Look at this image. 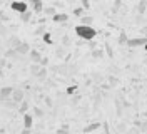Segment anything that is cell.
Wrapping results in <instances>:
<instances>
[{"instance_id":"37","label":"cell","mask_w":147,"mask_h":134,"mask_svg":"<svg viewBox=\"0 0 147 134\" xmlns=\"http://www.w3.org/2000/svg\"><path fill=\"white\" fill-rule=\"evenodd\" d=\"M5 35H7V29L0 24V37H5Z\"/></svg>"},{"instance_id":"3","label":"cell","mask_w":147,"mask_h":134,"mask_svg":"<svg viewBox=\"0 0 147 134\" xmlns=\"http://www.w3.org/2000/svg\"><path fill=\"white\" fill-rule=\"evenodd\" d=\"M147 44V37H134V39H129L127 45L130 49H136V47H144Z\"/></svg>"},{"instance_id":"24","label":"cell","mask_w":147,"mask_h":134,"mask_svg":"<svg viewBox=\"0 0 147 134\" xmlns=\"http://www.w3.org/2000/svg\"><path fill=\"white\" fill-rule=\"evenodd\" d=\"M80 24L82 25H92L94 24V17L92 15H84V17H80Z\"/></svg>"},{"instance_id":"46","label":"cell","mask_w":147,"mask_h":134,"mask_svg":"<svg viewBox=\"0 0 147 134\" xmlns=\"http://www.w3.org/2000/svg\"><path fill=\"white\" fill-rule=\"evenodd\" d=\"M142 34H144V37H147V27H144V29H142Z\"/></svg>"},{"instance_id":"42","label":"cell","mask_w":147,"mask_h":134,"mask_svg":"<svg viewBox=\"0 0 147 134\" xmlns=\"http://www.w3.org/2000/svg\"><path fill=\"white\" fill-rule=\"evenodd\" d=\"M20 134H32V131H30V129H25V127H24V129H22V133Z\"/></svg>"},{"instance_id":"17","label":"cell","mask_w":147,"mask_h":134,"mask_svg":"<svg viewBox=\"0 0 147 134\" xmlns=\"http://www.w3.org/2000/svg\"><path fill=\"white\" fill-rule=\"evenodd\" d=\"M117 42H119L120 45H127V42H129V37H127V34H125V30H120L119 37H117Z\"/></svg>"},{"instance_id":"40","label":"cell","mask_w":147,"mask_h":134,"mask_svg":"<svg viewBox=\"0 0 147 134\" xmlns=\"http://www.w3.org/2000/svg\"><path fill=\"white\" fill-rule=\"evenodd\" d=\"M44 101H45V104H47L49 107H52V104H54V102H52V99L49 97V96H45V97H44Z\"/></svg>"},{"instance_id":"11","label":"cell","mask_w":147,"mask_h":134,"mask_svg":"<svg viewBox=\"0 0 147 134\" xmlns=\"http://www.w3.org/2000/svg\"><path fill=\"white\" fill-rule=\"evenodd\" d=\"M102 124L100 122H90V124H87L84 127V134H90V133H95L97 129H100Z\"/></svg>"},{"instance_id":"34","label":"cell","mask_w":147,"mask_h":134,"mask_svg":"<svg viewBox=\"0 0 147 134\" xmlns=\"http://www.w3.org/2000/svg\"><path fill=\"white\" fill-rule=\"evenodd\" d=\"M80 5H82L85 10L90 9V0H80Z\"/></svg>"},{"instance_id":"47","label":"cell","mask_w":147,"mask_h":134,"mask_svg":"<svg viewBox=\"0 0 147 134\" xmlns=\"http://www.w3.org/2000/svg\"><path fill=\"white\" fill-rule=\"evenodd\" d=\"M144 49H146V50H147V44H146V45H144Z\"/></svg>"},{"instance_id":"8","label":"cell","mask_w":147,"mask_h":134,"mask_svg":"<svg viewBox=\"0 0 147 134\" xmlns=\"http://www.w3.org/2000/svg\"><path fill=\"white\" fill-rule=\"evenodd\" d=\"M42 57H44V55L38 52L37 49H32V50H30V54H28V59H30L34 64H40V62H42Z\"/></svg>"},{"instance_id":"48","label":"cell","mask_w":147,"mask_h":134,"mask_svg":"<svg viewBox=\"0 0 147 134\" xmlns=\"http://www.w3.org/2000/svg\"><path fill=\"white\" fill-rule=\"evenodd\" d=\"M0 71H2V65H0Z\"/></svg>"},{"instance_id":"23","label":"cell","mask_w":147,"mask_h":134,"mask_svg":"<svg viewBox=\"0 0 147 134\" xmlns=\"http://www.w3.org/2000/svg\"><path fill=\"white\" fill-rule=\"evenodd\" d=\"M47 74H49V71H47V67H44V65H42V69H40V72L37 74V77H35V79H37V80H40V82H42V80H45Z\"/></svg>"},{"instance_id":"38","label":"cell","mask_w":147,"mask_h":134,"mask_svg":"<svg viewBox=\"0 0 147 134\" xmlns=\"http://www.w3.org/2000/svg\"><path fill=\"white\" fill-rule=\"evenodd\" d=\"M87 44H89V47H90V50L97 49V42H95V40H90V42H87Z\"/></svg>"},{"instance_id":"28","label":"cell","mask_w":147,"mask_h":134,"mask_svg":"<svg viewBox=\"0 0 147 134\" xmlns=\"http://www.w3.org/2000/svg\"><path fill=\"white\" fill-rule=\"evenodd\" d=\"M44 14H45L47 17H54L55 14H57V10H55V7H45L44 9Z\"/></svg>"},{"instance_id":"27","label":"cell","mask_w":147,"mask_h":134,"mask_svg":"<svg viewBox=\"0 0 147 134\" xmlns=\"http://www.w3.org/2000/svg\"><path fill=\"white\" fill-rule=\"evenodd\" d=\"M136 126H137L139 129H140V133H147V121H137L136 122Z\"/></svg>"},{"instance_id":"44","label":"cell","mask_w":147,"mask_h":134,"mask_svg":"<svg viewBox=\"0 0 147 134\" xmlns=\"http://www.w3.org/2000/svg\"><path fill=\"white\" fill-rule=\"evenodd\" d=\"M65 2H67V3H72V5H74V3H77V2H80V0H65Z\"/></svg>"},{"instance_id":"21","label":"cell","mask_w":147,"mask_h":134,"mask_svg":"<svg viewBox=\"0 0 147 134\" xmlns=\"http://www.w3.org/2000/svg\"><path fill=\"white\" fill-rule=\"evenodd\" d=\"M104 50H105V55H107L109 59H114V49L110 47L109 42H104Z\"/></svg>"},{"instance_id":"39","label":"cell","mask_w":147,"mask_h":134,"mask_svg":"<svg viewBox=\"0 0 147 134\" xmlns=\"http://www.w3.org/2000/svg\"><path fill=\"white\" fill-rule=\"evenodd\" d=\"M40 65L47 67V65H49V57H45V55H44V57H42V62H40Z\"/></svg>"},{"instance_id":"45","label":"cell","mask_w":147,"mask_h":134,"mask_svg":"<svg viewBox=\"0 0 147 134\" xmlns=\"http://www.w3.org/2000/svg\"><path fill=\"white\" fill-rule=\"evenodd\" d=\"M79 101H80V97H79V96H77V97H74V99H72V104H75V102H79Z\"/></svg>"},{"instance_id":"32","label":"cell","mask_w":147,"mask_h":134,"mask_svg":"<svg viewBox=\"0 0 147 134\" xmlns=\"http://www.w3.org/2000/svg\"><path fill=\"white\" fill-rule=\"evenodd\" d=\"M55 134H69V124L60 126V127L57 129V133H55Z\"/></svg>"},{"instance_id":"41","label":"cell","mask_w":147,"mask_h":134,"mask_svg":"<svg viewBox=\"0 0 147 134\" xmlns=\"http://www.w3.org/2000/svg\"><path fill=\"white\" fill-rule=\"evenodd\" d=\"M117 129H119L120 133H124V131H125V124H119V127H117Z\"/></svg>"},{"instance_id":"2","label":"cell","mask_w":147,"mask_h":134,"mask_svg":"<svg viewBox=\"0 0 147 134\" xmlns=\"http://www.w3.org/2000/svg\"><path fill=\"white\" fill-rule=\"evenodd\" d=\"M10 9L13 10V12H17L18 15L20 14H25L28 10V2H24V0H13L12 3H10Z\"/></svg>"},{"instance_id":"20","label":"cell","mask_w":147,"mask_h":134,"mask_svg":"<svg viewBox=\"0 0 147 134\" xmlns=\"http://www.w3.org/2000/svg\"><path fill=\"white\" fill-rule=\"evenodd\" d=\"M32 10H27L25 14H20L18 17H20V22H24V24H27V22H30V18H32Z\"/></svg>"},{"instance_id":"10","label":"cell","mask_w":147,"mask_h":134,"mask_svg":"<svg viewBox=\"0 0 147 134\" xmlns=\"http://www.w3.org/2000/svg\"><path fill=\"white\" fill-rule=\"evenodd\" d=\"M55 24H67V20H69V14H64V12H60V14H55L54 17H52Z\"/></svg>"},{"instance_id":"36","label":"cell","mask_w":147,"mask_h":134,"mask_svg":"<svg viewBox=\"0 0 147 134\" xmlns=\"http://www.w3.org/2000/svg\"><path fill=\"white\" fill-rule=\"evenodd\" d=\"M62 45H65V47H67V45H70V39H69V35L62 37Z\"/></svg>"},{"instance_id":"9","label":"cell","mask_w":147,"mask_h":134,"mask_svg":"<svg viewBox=\"0 0 147 134\" xmlns=\"http://www.w3.org/2000/svg\"><path fill=\"white\" fill-rule=\"evenodd\" d=\"M15 50H17V54H18V55H22V57H24V55H28L32 49H30V45H28L27 42H22V44L18 45V47L15 49Z\"/></svg>"},{"instance_id":"35","label":"cell","mask_w":147,"mask_h":134,"mask_svg":"<svg viewBox=\"0 0 147 134\" xmlns=\"http://www.w3.org/2000/svg\"><path fill=\"white\" fill-rule=\"evenodd\" d=\"M102 127H104V134H110V126H109V122H107V121H104Z\"/></svg>"},{"instance_id":"29","label":"cell","mask_w":147,"mask_h":134,"mask_svg":"<svg viewBox=\"0 0 147 134\" xmlns=\"http://www.w3.org/2000/svg\"><path fill=\"white\" fill-rule=\"evenodd\" d=\"M122 7V0H114V5H112V14H117Z\"/></svg>"},{"instance_id":"33","label":"cell","mask_w":147,"mask_h":134,"mask_svg":"<svg viewBox=\"0 0 147 134\" xmlns=\"http://www.w3.org/2000/svg\"><path fill=\"white\" fill-rule=\"evenodd\" d=\"M77 89H79V86H70V87L65 89V94H67V96H72L74 92H77Z\"/></svg>"},{"instance_id":"4","label":"cell","mask_w":147,"mask_h":134,"mask_svg":"<svg viewBox=\"0 0 147 134\" xmlns=\"http://www.w3.org/2000/svg\"><path fill=\"white\" fill-rule=\"evenodd\" d=\"M13 89H15V87H12V86H3V87H0V102H3L5 99L12 97Z\"/></svg>"},{"instance_id":"16","label":"cell","mask_w":147,"mask_h":134,"mask_svg":"<svg viewBox=\"0 0 147 134\" xmlns=\"http://www.w3.org/2000/svg\"><path fill=\"white\" fill-rule=\"evenodd\" d=\"M147 10V0H139V5H137V14L139 15H144Z\"/></svg>"},{"instance_id":"22","label":"cell","mask_w":147,"mask_h":134,"mask_svg":"<svg viewBox=\"0 0 147 134\" xmlns=\"http://www.w3.org/2000/svg\"><path fill=\"white\" fill-rule=\"evenodd\" d=\"M107 80H109V82H107L109 87H117V84H119V77H117V76H109Z\"/></svg>"},{"instance_id":"43","label":"cell","mask_w":147,"mask_h":134,"mask_svg":"<svg viewBox=\"0 0 147 134\" xmlns=\"http://www.w3.org/2000/svg\"><path fill=\"white\" fill-rule=\"evenodd\" d=\"M57 55H59V57H64V49H59V50H57Z\"/></svg>"},{"instance_id":"6","label":"cell","mask_w":147,"mask_h":134,"mask_svg":"<svg viewBox=\"0 0 147 134\" xmlns=\"http://www.w3.org/2000/svg\"><path fill=\"white\" fill-rule=\"evenodd\" d=\"M22 42H24V40H20V39H18L17 35H10L9 39H7V42H5V45H7L9 49H17L18 45L22 44Z\"/></svg>"},{"instance_id":"31","label":"cell","mask_w":147,"mask_h":134,"mask_svg":"<svg viewBox=\"0 0 147 134\" xmlns=\"http://www.w3.org/2000/svg\"><path fill=\"white\" fill-rule=\"evenodd\" d=\"M42 40H44V44H47V45H50L52 44V35L49 34V32H45L44 35H42Z\"/></svg>"},{"instance_id":"25","label":"cell","mask_w":147,"mask_h":134,"mask_svg":"<svg viewBox=\"0 0 147 134\" xmlns=\"http://www.w3.org/2000/svg\"><path fill=\"white\" fill-rule=\"evenodd\" d=\"M32 112H34V116H35V117H44V116H45L44 109H42V107H38V106L32 107Z\"/></svg>"},{"instance_id":"12","label":"cell","mask_w":147,"mask_h":134,"mask_svg":"<svg viewBox=\"0 0 147 134\" xmlns=\"http://www.w3.org/2000/svg\"><path fill=\"white\" fill-rule=\"evenodd\" d=\"M32 126H34V116L32 114H24V127L25 129H32Z\"/></svg>"},{"instance_id":"30","label":"cell","mask_w":147,"mask_h":134,"mask_svg":"<svg viewBox=\"0 0 147 134\" xmlns=\"http://www.w3.org/2000/svg\"><path fill=\"white\" fill-rule=\"evenodd\" d=\"M45 32H47V30H45V25H38L35 30H34V35H44Z\"/></svg>"},{"instance_id":"19","label":"cell","mask_w":147,"mask_h":134,"mask_svg":"<svg viewBox=\"0 0 147 134\" xmlns=\"http://www.w3.org/2000/svg\"><path fill=\"white\" fill-rule=\"evenodd\" d=\"M28 101L27 99H25V101H24V102H20V106H18V114H22V116H24V114H27V111H28Z\"/></svg>"},{"instance_id":"1","label":"cell","mask_w":147,"mask_h":134,"mask_svg":"<svg viewBox=\"0 0 147 134\" xmlns=\"http://www.w3.org/2000/svg\"><path fill=\"white\" fill-rule=\"evenodd\" d=\"M75 34H77L79 39H82L84 42H90V40L95 39V35H97L99 32H97L92 25H82V24H79V25L75 27Z\"/></svg>"},{"instance_id":"26","label":"cell","mask_w":147,"mask_h":134,"mask_svg":"<svg viewBox=\"0 0 147 134\" xmlns=\"http://www.w3.org/2000/svg\"><path fill=\"white\" fill-rule=\"evenodd\" d=\"M84 12H85V9H84L82 5H80V7H74V10H72V14L74 15H75V17H84Z\"/></svg>"},{"instance_id":"14","label":"cell","mask_w":147,"mask_h":134,"mask_svg":"<svg viewBox=\"0 0 147 134\" xmlns=\"http://www.w3.org/2000/svg\"><path fill=\"white\" fill-rule=\"evenodd\" d=\"M2 104L7 107V109H18V106H20V104H17V102H15V101H13L12 97H10V99H5Z\"/></svg>"},{"instance_id":"7","label":"cell","mask_w":147,"mask_h":134,"mask_svg":"<svg viewBox=\"0 0 147 134\" xmlns=\"http://www.w3.org/2000/svg\"><path fill=\"white\" fill-rule=\"evenodd\" d=\"M12 99H13L17 104H20V102L25 101V92L22 89H17V87H15V89H13V94H12Z\"/></svg>"},{"instance_id":"5","label":"cell","mask_w":147,"mask_h":134,"mask_svg":"<svg viewBox=\"0 0 147 134\" xmlns=\"http://www.w3.org/2000/svg\"><path fill=\"white\" fill-rule=\"evenodd\" d=\"M28 5L32 7V12L34 14H44V3H42V0H28Z\"/></svg>"},{"instance_id":"13","label":"cell","mask_w":147,"mask_h":134,"mask_svg":"<svg viewBox=\"0 0 147 134\" xmlns=\"http://www.w3.org/2000/svg\"><path fill=\"white\" fill-rule=\"evenodd\" d=\"M40 69H42V65L40 64H30V67H28V72H30V76H34V77H37V74L40 72Z\"/></svg>"},{"instance_id":"15","label":"cell","mask_w":147,"mask_h":134,"mask_svg":"<svg viewBox=\"0 0 147 134\" xmlns=\"http://www.w3.org/2000/svg\"><path fill=\"white\" fill-rule=\"evenodd\" d=\"M5 57L7 59H22V55H18L15 49H7L5 50Z\"/></svg>"},{"instance_id":"18","label":"cell","mask_w":147,"mask_h":134,"mask_svg":"<svg viewBox=\"0 0 147 134\" xmlns=\"http://www.w3.org/2000/svg\"><path fill=\"white\" fill-rule=\"evenodd\" d=\"M104 55H105L104 49H94V50H90V57H94V59H102Z\"/></svg>"}]
</instances>
